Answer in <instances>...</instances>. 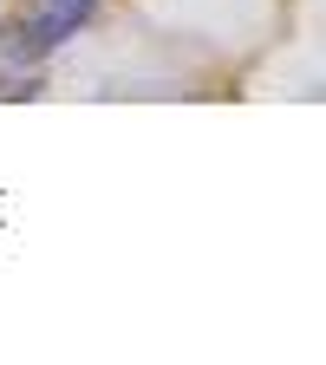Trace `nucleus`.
I'll return each instance as SVG.
<instances>
[{
    "label": "nucleus",
    "mask_w": 326,
    "mask_h": 365,
    "mask_svg": "<svg viewBox=\"0 0 326 365\" xmlns=\"http://www.w3.org/2000/svg\"><path fill=\"white\" fill-rule=\"evenodd\" d=\"M91 14H98V0H33V14L20 26H0V53L33 66V59L53 53V46H66L72 33H85Z\"/></svg>",
    "instance_id": "f257e3e1"
}]
</instances>
